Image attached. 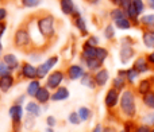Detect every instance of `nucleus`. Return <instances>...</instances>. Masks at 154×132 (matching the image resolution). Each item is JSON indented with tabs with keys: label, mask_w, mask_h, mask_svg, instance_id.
Segmentation results:
<instances>
[{
	"label": "nucleus",
	"mask_w": 154,
	"mask_h": 132,
	"mask_svg": "<svg viewBox=\"0 0 154 132\" xmlns=\"http://www.w3.org/2000/svg\"><path fill=\"white\" fill-rule=\"evenodd\" d=\"M104 38H106L107 40H112L115 38V26H112V24H107L106 27H104Z\"/></svg>",
	"instance_id": "c756f323"
},
{
	"label": "nucleus",
	"mask_w": 154,
	"mask_h": 132,
	"mask_svg": "<svg viewBox=\"0 0 154 132\" xmlns=\"http://www.w3.org/2000/svg\"><path fill=\"white\" fill-rule=\"evenodd\" d=\"M143 122L146 123V124H154V113H150V115H147V116H145Z\"/></svg>",
	"instance_id": "de8ad7c7"
},
{
	"label": "nucleus",
	"mask_w": 154,
	"mask_h": 132,
	"mask_svg": "<svg viewBox=\"0 0 154 132\" xmlns=\"http://www.w3.org/2000/svg\"><path fill=\"white\" fill-rule=\"evenodd\" d=\"M138 74H139V73L135 70V69L131 68V69H128V70H126V78H127V81L130 82V84H133V82L137 80Z\"/></svg>",
	"instance_id": "72a5a7b5"
},
{
	"label": "nucleus",
	"mask_w": 154,
	"mask_h": 132,
	"mask_svg": "<svg viewBox=\"0 0 154 132\" xmlns=\"http://www.w3.org/2000/svg\"><path fill=\"white\" fill-rule=\"evenodd\" d=\"M93 76H95V81H96V85H97L99 88H103L107 85V82H108L109 80V73L107 69L101 68L100 70H97L96 73H93Z\"/></svg>",
	"instance_id": "a211bd4d"
},
{
	"label": "nucleus",
	"mask_w": 154,
	"mask_h": 132,
	"mask_svg": "<svg viewBox=\"0 0 154 132\" xmlns=\"http://www.w3.org/2000/svg\"><path fill=\"white\" fill-rule=\"evenodd\" d=\"M23 113H24V108L23 105H19V104H12L8 109V115L11 117V122H12V127L15 132H20L22 128V123H23Z\"/></svg>",
	"instance_id": "0eeeda50"
},
{
	"label": "nucleus",
	"mask_w": 154,
	"mask_h": 132,
	"mask_svg": "<svg viewBox=\"0 0 154 132\" xmlns=\"http://www.w3.org/2000/svg\"><path fill=\"white\" fill-rule=\"evenodd\" d=\"M3 54H4V45H3L2 39H0V58L3 57Z\"/></svg>",
	"instance_id": "603ef678"
},
{
	"label": "nucleus",
	"mask_w": 154,
	"mask_h": 132,
	"mask_svg": "<svg viewBox=\"0 0 154 132\" xmlns=\"http://www.w3.org/2000/svg\"><path fill=\"white\" fill-rule=\"evenodd\" d=\"M68 122L73 125H79L80 123H81V119H80V116H79L77 112H70L69 116H68Z\"/></svg>",
	"instance_id": "f704fd0d"
},
{
	"label": "nucleus",
	"mask_w": 154,
	"mask_h": 132,
	"mask_svg": "<svg viewBox=\"0 0 154 132\" xmlns=\"http://www.w3.org/2000/svg\"><path fill=\"white\" fill-rule=\"evenodd\" d=\"M80 84L82 85V86H87L89 88V89H95V88H97V85H96V81H95V76H93V73H91V71H85L84 76L80 78Z\"/></svg>",
	"instance_id": "4be33fe9"
},
{
	"label": "nucleus",
	"mask_w": 154,
	"mask_h": 132,
	"mask_svg": "<svg viewBox=\"0 0 154 132\" xmlns=\"http://www.w3.org/2000/svg\"><path fill=\"white\" fill-rule=\"evenodd\" d=\"M0 93H2V92H0Z\"/></svg>",
	"instance_id": "680f3d73"
},
{
	"label": "nucleus",
	"mask_w": 154,
	"mask_h": 132,
	"mask_svg": "<svg viewBox=\"0 0 154 132\" xmlns=\"http://www.w3.org/2000/svg\"><path fill=\"white\" fill-rule=\"evenodd\" d=\"M118 101H119V90H116L115 88L108 89V92H107V94H106V98H104L106 106L114 108V106L118 104Z\"/></svg>",
	"instance_id": "f3484780"
},
{
	"label": "nucleus",
	"mask_w": 154,
	"mask_h": 132,
	"mask_svg": "<svg viewBox=\"0 0 154 132\" xmlns=\"http://www.w3.org/2000/svg\"><path fill=\"white\" fill-rule=\"evenodd\" d=\"M92 132H103V128H101V125L100 124H97L95 128H93V131Z\"/></svg>",
	"instance_id": "864d4df0"
},
{
	"label": "nucleus",
	"mask_w": 154,
	"mask_h": 132,
	"mask_svg": "<svg viewBox=\"0 0 154 132\" xmlns=\"http://www.w3.org/2000/svg\"><path fill=\"white\" fill-rule=\"evenodd\" d=\"M26 98H27V94H26V93H24V94H20V96H18V97L15 98L14 104H19V105H23V104L26 103Z\"/></svg>",
	"instance_id": "c03bdc74"
},
{
	"label": "nucleus",
	"mask_w": 154,
	"mask_h": 132,
	"mask_svg": "<svg viewBox=\"0 0 154 132\" xmlns=\"http://www.w3.org/2000/svg\"><path fill=\"white\" fill-rule=\"evenodd\" d=\"M143 43L145 46H147V47H154V32L152 31H147L143 34Z\"/></svg>",
	"instance_id": "7c9ffc66"
},
{
	"label": "nucleus",
	"mask_w": 154,
	"mask_h": 132,
	"mask_svg": "<svg viewBox=\"0 0 154 132\" xmlns=\"http://www.w3.org/2000/svg\"><path fill=\"white\" fill-rule=\"evenodd\" d=\"M18 82V78H16L15 73H8L5 76L0 77V92L2 93H8L15 84Z\"/></svg>",
	"instance_id": "1a4fd4ad"
},
{
	"label": "nucleus",
	"mask_w": 154,
	"mask_h": 132,
	"mask_svg": "<svg viewBox=\"0 0 154 132\" xmlns=\"http://www.w3.org/2000/svg\"><path fill=\"white\" fill-rule=\"evenodd\" d=\"M65 80H66V74H65L64 69H54L45 78V84L43 85H46L50 90H56L57 88L64 85Z\"/></svg>",
	"instance_id": "39448f33"
},
{
	"label": "nucleus",
	"mask_w": 154,
	"mask_h": 132,
	"mask_svg": "<svg viewBox=\"0 0 154 132\" xmlns=\"http://www.w3.org/2000/svg\"><path fill=\"white\" fill-rule=\"evenodd\" d=\"M131 3H133V0H119V7L123 8L125 11H127L128 7L131 5Z\"/></svg>",
	"instance_id": "37998d69"
},
{
	"label": "nucleus",
	"mask_w": 154,
	"mask_h": 132,
	"mask_svg": "<svg viewBox=\"0 0 154 132\" xmlns=\"http://www.w3.org/2000/svg\"><path fill=\"white\" fill-rule=\"evenodd\" d=\"M46 132H54V127H48L46 128Z\"/></svg>",
	"instance_id": "4d7b16f0"
},
{
	"label": "nucleus",
	"mask_w": 154,
	"mask_h": 132,
	"mask_svg": "<svg viewBox=\"0 0 154 132\" xmlns=\"http://www.w3.org/2000/svg\"><path fill=\"white\" fill-rule=\"evenodd\" d=\"M46 124H48V127H54L57 124V119L54 116H48L46 117Z\"/></svg>",
	"instance_id": "49530a36"
},
{
	"label": "nucleus",
	"mask_w": 154,
	"mask_h": 132,
	"mask_svg": "<svg viewBox=\"0 0 154 132\" xmlns=\"http://www.w3.org/2000/svg\"><path fill=\"white\" fill-rule=\"evenodd\" d=\"M85 42L89 43V45H92V46H100V39H99L97 35H91L89 34V37L85 39Z\"/></svg>",
	"instance_id": "4c0bfd02"
},
{
	"label": "nucleus",
	"mask_w": 154,
	"mask_h": 132,
	"mask_svg": "<svg viewBox=\"0 0 154 132\" xmlns=\"http://www.w3.org/2000/svg\"><path fill=\"white\" fill-rule=\"evenodd\" d=\"M120 108L123 113L128 117H133L135 115V98L131 90H125L120 97Z\"/></svg>",
	"instance_id": "423d86ee"
},
{
	"label": "nucleus",
	"mask_w": 154,
	"mask_h": 132,
	"mask_svg": "<svg viewBox=\"0 0 154 132\" xmlns=\"http://www.w3.org/2000/svg\"><path fill=\"white\" fill-rule=\"evenodd\" d=\"M18 81H31L37 78V65L30 61H22L18 71L15 73Z\"/></svg>",
	"instance_id": "20e7f679"
},
{
	"label": "nucleus",
	"mask_w": 154,
	"mask_h": 132,
	"mask_svg": "<svg viewBox=\"0 0 154 132\" xmlns=\"http://www.w3.org/2000/svg\"><path fill=\"white\" fill-rule=\"evenodd\" d=\"M58 5H60L61 12L64 14L65 16H69V18L76 8L75 0H58Z\"/></svg>",
	"instance_id": "412c9836"
},
{
	"label": "nucleus",
	"mask_w": 154,
	"mask_h": 132,
	"mask_svg": "<svg viewBox=\"0 0 154 132\" xmlns=\"http://www.w3.org/2000/svg\"><path fill=\"white\" fill-rule=\"evenodd\" d=\"M85 66L81 64H70L65 69V74H66V80L69 81H77L80 80L85 73Z\"/></svg>",
	"instance_id": "6e6552de"
},
{
	"label": "nucleus",
	"mask_w": 154,
	"mask_h": 132,
	"mask_svg": "<svg viewBox=\"0 0 154 132\" xmlns=\"http://www.w3.org/2000/svg\"><path fill=\"white\" fill-rule=\"evenodd\" d=\"M103 64L104 62L99 61L97 58H87L81 62V65H84L85 69H87L88 71H91V73H96L97 70H100V69L103 68Z\"/></svg>",
	"instance_id": "aec40b11"
},
{
	"label": "nucleus",
	"mask_w": 154,
	"mask_h": 132,
	"mask_svg": "<svg viewBox=\"0 0 154 132\" xmlns=\"http://www.w3.org/2000/svg\"><path fill=\"white\" fill-rule=\"evenodd\" d=\"M147 62H149V64H152V65H154V51L152 54H149V57H147Z\"/></svg>",
	"instance_id": "8fccbe9b"
},
{
	"label": "nucleus",
	"mask_w": 154,
	"mask_h": 132,
	"mask_svg": "<svg viewBox=\"0 0 154 132\" xmlns=\"http://www.w3.org/2000/svg\"><path fill=\"white\" fill-rule=\"evenodd\" d=\"M69 96H70V92H69V89H68L66 86H60V88H57L56 90H53L51 92V101L53 103H60V101H65V100H68L69 98Z\"/></svg>",
	"instance_id": "f8f14e48"
},
{
	"label": "nucleus",
	"mask_w": 154,
	"mask_h": 132,
	"mask_svg": "<svg viewBox=\"0 0 154 132\" xmlns=\"http://www.w3.org/2000/svg\"><path fill=\"white\" fill-rule=\"evenodd\" d=\"M122 43L123 45H122L120 51H119L120 61H122V64H127V62L134 57V53H135V51H134V49L131 47L127 42H122Z\"/></svg>",
	"instance_id": "2eb2a0df"
},
{
	"label": "nucleus",
	"mask_w": 154,
	"mask_h": 132,
	"mask_svg": "<svg viewBox=\"0 0 154 132\" xmlns=\"http://www.w3.org/2000/svg\"><path fill=\"white\" fill-rule=\"evenodd\" d=\"M24 111L27 112V115H31L34 117H39L42 113V106L39 103H37L35 100H30L24 105Z\"/></svg>",
	"instance_id": "dca6fc26"
},
{
	"label": "nucleus",
	"mask_w": 154,
	"mask_h": 132,
	"mask_svg": "<svg viewBox=\"0 0 154 132\" xmlns=\"http://www.w3.org/2000/svg\"><path fill=\"white\" fill-rule=\"evenodd\" d=\"M152 132H154V130H153V131H152Z\"/></svg>",
	"instance_id": "bf43d9fd"
},
{
	"label": "nucleus",
	"mask_w": 154,
	"mask_h": 132,
	"mask_svg": "<svg viewBox=\"0 0 154 132\" xmlns=\"http://www.w3.org/2000/svg\"><path fill=\"white\" fill-rule=\"evenodd\" d=\"M0 59L10 68L11 73H16L18 69H19V66H20V62H22L20 59H19V57L16 56L15 53H11V51L10 53H4Z\"/></svg>",
	"instance_id": "9d476101"
},
{
	"label": "nucleus",
	"mask_w": 154,
	"mask_h": 132,
	"mask_svg": "<svg viewBox=\"0 0 154 132\" xmlns=\"http://www.w3.org/2000/svg\"><path fill=\"white\" fill-rule=\"evenodd\" d=\"M8 73H11V70H10V68H8L7 65L4 64V62L0 59V77L2 76H5V74H8Z\"/></svg>",
	"instance_id": "ea45409f"
},
{
	"label": "nucleus",
	"mask_w": 154,
	"mask_h": 132,
	"mask_svg": "<svg viewBox=\"0 0 154 132\" xmlns=\"http://www.w3.org/2000/svg\"><path fill=\"white\" fill-rule=\"evenodd\" d=\"M122 132H125V131H122Z\"/></svg>",
	"instance_id": "052dcab7"
},
{
	"label": "nucleus",
	"mask_w": 154,
	"mask_h": 132,
	"mask_svg": "<svg viewBox=\"0 0 154 132\" xmlns=\"http://www.w3.org/2000/svg\"><path fill=\"white\" fill-rule=\"evenodd\" d=\"M43 53H45V51L39 50V49H32V50H30L26 56H27V58H29V61L35 65V64H41V62H42Z\"/></svg>",
	"instance_id": "5701e85b"
},
{
	"label": "nucleus",
	"mask_w": 154,
	"mask_h": 132,
	"mask_svg": "<svg viewBox=\"0 0 154 132\" xmlns=\"http://www.w3.org/2000/svg\"><path fill=\"white\" fill-rule=\"evenodd\" d=\"M8 19V10L3 5H0V22H5Z\"/></svg>",
	"instance_id": "a19ab883"
},
{
	"label": "nucleus",
	"mask_w": 154,
	"mask_h": 132,
	"mask_svg": "<svg viewBox=\"0 0 154 132\" xmlns=\"http://www.w3.org/2000/svg\"><path fill=\"white\" fill-rule=\"evenodd\" d=\"M7 28H8L7 23H5V22H0V39H2V38L4 37V34L7 32Z\"/></svg>",
	"instance_id": "a18cd8bd"
},
{
	"label": "nucleus",
	"mask_w": 154,
	"mask_h": 132,
	"mask_svg": "<svg viewBox=\"0 0 154 132\" xmlns=\"http://www.w3.org/2000/svg\"><path fill=\"white\" fill-rule=\"evenodd\" d=\"M77 113H79L81 122H87V120H89V117L92 116V112H91V109L87 108V106H80L79 111H77Z\"/></svg>",
	"instance_id": "c85d7f7f"
},
{
	"label": "nucleus",
	"mask_w": 154,
	"mask_h": 132,
	"mask_svg": "<svg viewBox=\"0 0 154 132\" xmlns=\"http://www.w3.org/2000/svg\"><path fill=\"white\" fill-rule=\"evenodd\" d=\"M126 16H127L126 11L123 10V8H120V7H115V8H112V10L109 11V18H111L114 22L118 20V19L126 18Z\"/></svg>",
	"instance_id": "a878e982"
},
{
	"label": "nucleus",
	"mask_w": 154,
	"mask_h": 132,
	"mask_svg": "<svg viewBox=\"0 0 154 132\" xmlns=\"http://www.w3.org/2000/svg\"><path fill=\"white\" fill-rule=\"evenodd\" d=\"M23 127L26 130H32L35 127V117L31 116V115H27L23 119Z\"/></svg>",
	"instance_id": "473e14b6"
},
{
	"label": "nucleus",
	"mask_w": 154,
	"mask_h": 132,
	"mask_svg": "<svg viewBox=\"0 0 154 132\" xmlns=\"http://www.w3.org/2000/svg\"><path fill=\"white\" fill-rule=\"evenodd\" d=\"M149 92H150V82H149V80H143L141 82V85H139V93L146 94Z\"/></svg>",
	"instance_id": "c9c22d12"
},
{
	"label": "nucleus",
	"mask_w": 154,
	"mask_h": 132,
	"mask_svg": "<svg viewBox=\"0 0 154 132\" xmlns=\"http://www.w3.org/2000/svg\"><path fill=\"white\" fill-rule=\"evenodd\" d=\"M142 23L146 24V26H154V15L142 16Z\"/></svg>",
	"instance_id": "58836bf2"
},
{
	"label": "nucleus",
	"mask_w": 154,
	"mask_h": 132,
	"mask_svg": "<svg viewBox=\"0 0 154 132\" xmlns=\"http://www.w3.org/2000/svg\"><path fill=\"white\" fill-rule=\"evenodd\" d=\"M133 4L135 5V8L138 10V12H139V15H141L142 12H143V10H145V5H143V2L142 0H133Z\"/></svg>",
	"instance_id": "79ce46f5"
},
{
	"label": "nucleus",
	"mask_w": 154,
	"mask_h": 132,
	"mask_svg": "<svg viewBox=\"0 0 154 132\" xmlns=\"http://www.w3.org/2000/svg\"><path fill=\"white\" fill-rule=\"evenodd\" d=\"M137 132H150V130L147 127H145V125H142V127H139L138 130H137Z\"/></svg>",
	"instance_id": "3c124183"
},
{
	"label": "nucleus",
	"mask_w": 154,
	"mask_h": 132,
	"mask_svg": "<svg viewBox=\"0 0 154 132\" xmlns=\"http://www.w3.org/2000/svg\"><path fill=\"white\" fill-rule=\"evenodd\" d=\"M133 68L135 69L138 73H143V71H149V65H147V59L145 58H138L135 62H134Z\"/></svg>",
	"instance_id": "393cba45"
},
{
	"label": "nucleus",
	"mask_w": 154,
	"mask_h": 132,
	"mask_svg": "<svg viewBox=\"0 0 154 132\" xmlns=\"http://www.w3.org/2000/svg\"><path fill=\"white\" fill-rule=\"evenodd\" d=\"M41 86H42V81L38 78L35 80H31V81L27 82V86H26V94L27 97L30 98H34L35 94H37V92L41 89Z\"/></svg>",
	"instance_id": "6ab92c4d"
},
{
	"label": "nucleus",
	"mask_w": 154,
	"mask_h": 132,
	"mask_svg": "<svg viewBox=\"0 0 154 132\" xmlns=\"http://www.w3.org/2000/svg\"><path fill=\"white\" fill-rule=\"evenodd\" d=\"M125 77H115L112 80V88H115L116 90H123L125 89Z\"/></svg>",
	"instance_id": "2f4dec72"
},
{
	"label": "nucleus",
	"mask_w": 154,
	"mask_h": 132,
	"mask_svg": "<svg viewBox=\"0 0 154 132\" xmlns=\"http://www.w3.org/2000/svg\"><path fill=\"white\" fill-rule=\"evenodd\" d=\"M87 58H96V46L84 42L81 46V53H80V62Z\"/></svg>",
	"instance_id": "4468645a"
},
{
	"label": "nucleus",
	"mask_w": 154,
	"mask_h": 132,
	"mask_svg": "<svg viewBox=\"0 0 154 132\" xmlns=\"http://www.w3.org/2000/svg\"><path fill=\"white\" fill-rule=\"evenodd\" d=\"M35 27L41 37L48 42L50 46L53 40L57 38V31H58V20L51 12L42 11V12L35 15Z\"/></svg>",
	"instance_id": "f257e3e1"
},
{
	"label": "nucleus",
	"mask_w": 154,
	"mask_h": 132,
	"mask_svg": "<svg viewBox=\"0 0 154 132\" xmlns=\"http://www.w3.org/2000/svg\"><path fill=\"white\" fill-rule=\"evenodd\" d=\"M118 76L119 77H126V70H119L118 71Z\"/></svg>",
	"instance_id": "5fc2aeb1"
},
{
	"label": "nucleus",
	"mask_w": 154,
	"mask_h": 132,
	"mask_svg": "<svg viewBox=\"0 0 154 132\" xmlns=\"http://www.w3.org/2000/svg\"><path fill=\"white\" fill-rule=\"evenodd\" d=\"M109 2H111L114 5H118V7H119V0H109Z\"/></svg>",
	"instance_id": "6e6d98bb"
},
{
	"label": "nucleus",
	"mask_w": 154,
	"mask_h": 132,
	"mask_svg": "<svg viewBox=\"0 0 154 132\" xmlns=\"http://www.w3.org/2000/svg\"><path fill=\"white\" fill-rule=\"evenodd\" d=\"M73 26L76 27V30L80 32L82 38H88L89 37V31H88V26H87V20L84 19V16H79V18L73 19Z\"/></svg>",
	"instance_id": "ddd939ff"
},
{
	"label": "nucleus",
	"mask_w": 154,
	"mask_h": 132,
	"mask_svg": "<svg viewBox=\"0 0 154 132\" xmlns=\"http://www.w3.org/2000/svg\"><path fill=\"white\" fill-rule=\"evenodd\" d=\"M51 92H53V90H50L46 85H42L41 89L38 90L37 94H35L34 100L37 101V103H39L41 105H46L49 101H51Z\"/></svg>",
	"instance_id": "9b49d317"
},
{
	"label": "nucleus",
	"mask_w": 154,
	"mask_h": 132,
	"mask_svg": "<svg viewBox=\"0 0 154 132\" xmlns=\"http://www.w3.org/2000/svg\"><path fill=\"white\" fill-rule=\"evenodd\" d=\"M60 64V57L57 54L48 57L45 61H42L41 64L37 65V78L41 81H45V78L49 76L50 71H53L54 69H57V66Z\"/></svg>",
	"instance_id": "7ed1b4c3"
},
{
	"label": "nucleus",
	"mask_w": 154,
	"mask_h": 132,
	"mask_svg": "<svg viewBox=\"0 0 154 132\" xmlns=\"http://www.w3.org/2000/svg\"><path fill=\"white\" fill-rule=\"evenodd\" d=\"M143 101L147 106H150V108L154 109V93H146L143 97Z\"/></svg>",
	"instance_id": "e433bc0d"
},
{
	"label": "nucleus",
	"mask_w": 154,
	"mask_h": 132,
	"mask_svg": "<svg viewBox=\"0 0 154 132\" xmlns=\"http://www.w3.org/2000/svg\"><path fill=\"white\" fill-rule=\"evenodd\" d=\"M81 15H82V14H81V11H80V8L76 5V8H75V11H73V14H72V15H70V19H72V20H73V19L79 18V16H81Z\"/></svg>",
	"instance_id": "09e8293b"
},
{
	"label": "nucleus",
	"mask_w": 154,
	"mask_h": 132,
	"mask_svg": "<svg viewBox=\"0 0 154 132\" xmlns=\"http://www.w3.org/2000/svg\"><path fill=\"white\" fill-rule=\"evenodd\" d=\"M109 53H108V49L103 47V46H96V58L99 59V61L104 62L107 58H108Z\"/></svg>",
	"instance_id": "cd10ccee"
},
{
	"label": "nucleus",
	"mask_w": 154,
	"mask_h": 132,
	"mask_svg": "<svg viewBox=\"0 0 154 132\" xmlns=\"http://www.w3.org/2000/svg\"><path fill=\"white\" fill-rule=\"evenodd\" d=\"M115 23V27H118L119 30H130L131 28V20L126 16V18H122V19H118V20L114 22Z\"/></svg>",
	"instance_id": "bb28decb"
},
{
	"label": "nucleus",
	"mask_w": 154,
	"mask_h": 132,
	"mask_svg": "<svg viewBox=\"0 0 154 132\" xmlns=\"http://www.w3.org/2000/svg\"><path fill=\"white\" fill-rule=\"evenodd\" d=\"M150 7L154 10V0H150Z\"/></svg>",
	"instance_id": "13d9d810"
},
{
	"label": "nucleus",
	"mask_w": 154,
	"mask_h": 132,
	"mask_svg": "<svg viewBox=\"0 0 154 132\" xmlns=\"http://www.w3.org/2000/svg\"><path fill=\"white\" fill-rule=\"evenodd\" d=\"M22 8H27V10H35L39 5H42L43 0H19Z\"/></svg>",
	"instance_id": "b1692460"
},
{
	"label": "nucleus",
	"mask_w": 154,
	"mask_h": 132,
	"mask_svg": "<svg viewBox=\"0 0 154 132\" xmlns=\"http://www.w3.org/2000/svg\"><path fill=\"white\" fill-rule=\"evenodd\" d=\"M12 46L19 51H23L24 54H27L30 50H32L34 47V42L31 38V32H30L27 24L22 23L18 28L14 31L12 35Z\"/></svg>",
	"instance_id": "f03ea898"
}]
</instances>
